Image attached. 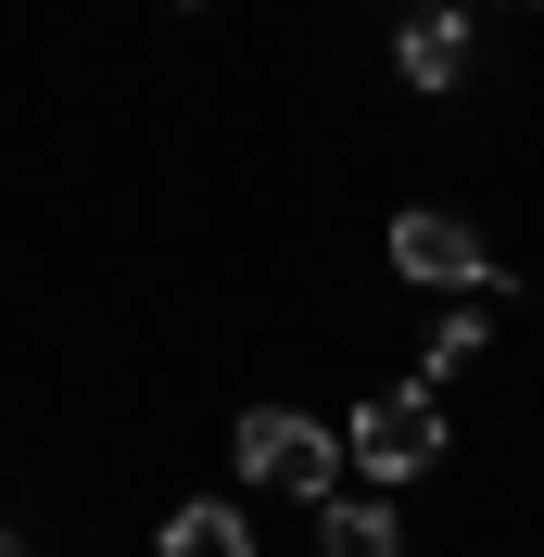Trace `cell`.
Returning <instances> with one entry per match:
<instances>
[{
	"label": "cell",
	"instance_id": "cell-1",
	"mask_svg": "<svg viewBox=\"0 0 544 557\" xmlns=\"http://www.w3.org/2000/svg\"><path fill=\"white\" fill-rule=\"evenodd\" d=\"M228 456H240V482H267V494H342V431H317L305 406H240V431H228Z\"/></svg>",
	"mask_w": 544,
	"mask_h": 557
},
{
	"label": "cell",
	"instance_id": "cell-2",
	"mask_svg": "<svg viewBox=\"0 0 544 557\" xmlns=\"http://www.w3.org/2000/svg\"><path fill=\"white\" fill-rule=\"evenodd\" d=\"M342 456L368 469V482H418L443 456V381H393V393H368V406L342 418Z\"/></svg>",
	"mask_w": 544,
	"mask_h": 557
},
{
	"label": "cell",
	"instance_id": "cell-3",
	"mask_svg": "<svg viewBox=\"0 0 544 557\" xmlns=\"http://www.w3.org/2000/svg\"><path fill=\"white\" fill-rule=\"evenodd\" d=\"M393 267H406L418 292H507V267L481 253V228L443 215V203H406V215H393Z\"/></svg>",
	"mask_w": 544,
	"mask_h": 557
},
{
	"label": "cell",
	"instance_id": "cell-4",
	"mask_svg": "<svg viewBox=\"0 0 544 557\" xmlns=\"http://www.w3.org/2000/svg\"><path fill=\"white\" fill-rule=\"evenodd\" d=\"M393 64H406L418 89H456V76H469V13H456V0H418L406 38H393Z\"/></svg>",
	"mask_w": 544,
	"mask_h": 557
},
{
	"label": "cell",
	"instance_id": "cell-5",
	"mask_svg": "<svg viewBox=\"0 0 544 557\" xmlns=\"http://www.w3.org/2000/svg\"><path fill=\"white\" fill-rule=\"evenodd\" d=\"M317 545L330 557H406V520L368 507V494H317Z\"/></svg>",
	"mask_w": 544,
	"mask_h": 557
},
{
	"label": "cell",
	"instance_id": "cell-6",
	"mask_svg": "<svg viewBox=\"0 0 544 557\" xmlns=\"http://www.w3.org/2000/svg\"><path fill=\"white\" fill-rule=\"evenodd\" d=\"M165 557H254V532H240L228 494H190V507L165 520Z\"/></svg>",
	"mask_w": 544,
	"mask_h": 557
},
{
	"label": "cell",
	"instance_id": "cell-7",
	"mask_svg": "<svg viewBox=\"0 0 544 557\" xmlns=\"http://www.w3.org/2000/svg\"><path fill=\"white\" fill-rule=\"evenodd\" d=\"M494 305H507V292H456V305L431 317V381H443V368H469V355L494 343Z\"/></svg>",
	"mask_w": 544,
	"mask_h": 557
},
{
	"label": "cell",
	"instance_id": "cell-8",
	"mask_svg": "<svg viewBox=\"0 0 544 557\" xmlns=\"http://www.w3.org/2000/svg\"><path fill=\"white\" fill-rule=\"evenodd\" d=\"M0 557H26V545H13V532H0Z\"/></svg>",
	"mask_w": 544,
	"mask_h": 557
},
{
	"label": "cell",
	"instance_id": "cell-9",
	"mask_svg": "<svg viewBox=\"0 0 544 557\" xmlns=\"http://www.w3.org/2000/svg\"><path fill=\"white\" fill-rule=\"evenodd\" d=\"M177 13H190V0H177Z\"/></svg>",
	"mask_w": 544,
	"mask_h": 557
}]
</instances>
